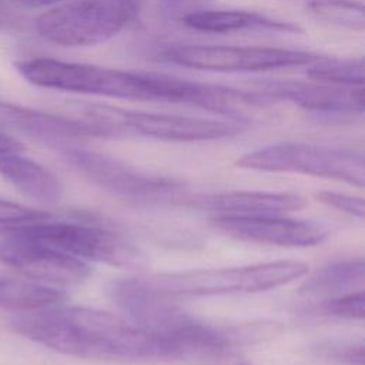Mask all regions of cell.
<instances>
[{
  "label": "cell",
  "mask_w": 365,
  "mask_h": 365,
  "mask_svg": "<svg viewBox=\"0 0 365 365\" xmlns=\"http://www.w3.org/2000/svg\"><path fill=\"white\" fill-rule=\"evenodd\" d=\"M10 327L64 355L100 361L181 358L178 349L127 318L86 307L48 305L17 312Z\"/></svg>",
  "instance_id": "1"
},
{
  "label": "cell",
  "mask_w": 365,
  "mask_h": 365,
  "mask_svg": "<svg viewBox=\"0 0 365 365\" xmlns=\"http://www.w3.org/2000/svg\"><path fill=\"white\" fill-rule=\"evenodd\" d=\"M261 91L274 100L291 101L319 114H362L365 107L364 86H335L314 80H269L262 84Z\"/></svg>",
  "instance_id": "13"
},
{
  "label": "cell",
  "mask_w": 365,
  "mask_h": 365,
  "mask_svg": "<svg viewBox=\"0 0 365 365\" xmlns=\"http://www.w3.org/2000/svg\"><path fill=\"white\" fill-rule=\"evenodd\" d=\"M364 259L349 258L332 262L317 269L299 287V294L315 298H334L341 294L362 288Z\"/></svg>",
  "instance_id": "18"
},
{
  "label": "cell",
  "mask_w": 365,
  "mask_h": 365,
  "mask_svg": "<svg viewBox=\"0 0 365 365\" xmlns=\"http://www.w3.org/2000/svg\"><path fill=\"white\" fill-rule=\"evenodd\" d=\"M81 117L106 128L113 137L134 133L165 141H211L230 138L242 131L238 121L130 111L108 106H88Z\"/></svg>",
  "instance_id": "9"
},
{
  "label": "cell",
  "mask_w": 365,
  "mask_h": 365,
  "mask_svg": "<svg viewBox=\"0 0 365 365\" xmlns=\"http://www.w3.org/2000/svg\"><path fill=\"white\" fill-rule=\"evenodd\" d=\"M61 155L91 184L130 202H182L187 197L178 181L148 174L106 154L61 145Z\"/></svg>",
  "instance_id": "8"
},
{
  "label": "cell",
  "mask_w": 365,
  "mask_h": 365,
  "mask_svg": "<svg viewBox=\"0 0 365 365\" xmlns=\"http://www.w3.org/2000/svg\"><path fill=\"white\" fill-rule=\"evenodd\" d=\"M307 272L305 262L279 259L245 267L163 272L143 278L154 289L168 297H205L264 292L298 279Z\"/></svg>",
  "instance_id": "4"
},
{
  "label": "cell",
  "mask_w": 365,
  "mask_h": 365,
  "mask_svg": "<svg viewBox=\"0 0 365 365\" xmlns=\"http://www.w3.org/2000/svg\"><path fill=\"white\" fill-rule=\"evenodd\" d=\"M212 225L237 240L279 247H312L324 241L327 231L314 222L284 215L211 217Z\"/></svg>",
  "instance_id": "12"
},
{
  "label": "cell",
  "mask_w": 365,
  "mask_h": 365,
  "mask_svg": "<svg viewBox=\"0 0 365 365\" xmlns=\"http://www.w3.org/2000/svg\"><path fill=\"white\" fill-rule=\"evenodd\" d=\"M135 13V0H67L38 14L34 29L47 43L86 47L115 37Z\"/></svg>",
  "instance_id": "5"
},
{
  "label": "cell",
  "mask_w": 365,
  "mask_h": 365,
  "mask_svg": "<svg viewBox=\"0 0 365 365\" xmlns=\"http://www.w3.org/2000/svg\"><path fill=\"white\" fill-rule=\"evenodd\" d=\"M308 10L329 24L362 31L365 29L364 4L359 0H311Z\"/></svg>",
  "instance_id": "21"
},
{
  "label": "cell",
  "mask_w": 365,
  "mask_h": 365,
  "mask_svg": "<svg viewBox=\"0 0 365 365\" xmlns=\"http://www.w3.org/2000/svg\"><path fill=\"white\" fill-rule=\"evenodd\" d=\"M14 67L27 83L56 91L178 104L182 96V78L161 73L118 70L51 57L19 60Z\"/></svg>",
  "instance_id": "3"
},
{
  "label": "cell",
  "mask_w": 365,
  "mask_h": 365,
  "mask_svg": "<svg viewBox=\"0 0 365 365\" xmlns=\"http://www.w3.org/2000/svg\"><path fill=\"white\" fill-rule=\"evenodd\" d=\"M315 197L322 204L332 207L341 212L359 218L364 217V200L361 197H354L349 194L335 191H319L315 194Z\"/></svg>",
  "instance_id": "25"
},
{
  "label": "cell",
  "mask_w": 365,
  "mask_h": 365,
  "mask_svg": "<svg viewBox=\"0 0 365 365\" xmlns=\"http://www.w3.org/2000/svg\"><path fill=\"white\" fill-rule=\"evenodd\" d=\"M197 0H160L161 9L167 14H181Z\"/></svg>",
  "instance_id": "28"
},
{
  "label": "cell",
  "mask_w": 365,
  "mask_h": 365,
  "mask_svg": "<svg viewBox=\"0 0 365 365\" xmlns=\"http://www.w3.org/2000/svg\"><path fill=\"white\" fill-rule=\"evenodd\" d=\"M181 21L195 31L214 34H227L242 30H272L285 33L299 31V27L292 23L271 19L257 11L234 9L190 10L181 16Z\"/></svg>",
  "instance_id": "17"
},
{
  "label": "cell",
  "mask_w": 365,
  "mask_h": 365,
  "mask_svg": "<svg viewBox=\"0 0 365 365\" xmlns=\"http://www.w3.org/2000/svg\"><path fill=\"white\" fill-rule=\"evenodd\" d=\"M50 217L48 212L46 211H38L29 208L26 205L6 201L0 198V225H19L41 218Z\"/></svg>",
  "instance_id": "24"
},
{
  "label": "cell",
  "mask_w": 365,
  "mask_h": 365,
  "mask_svg": "<svg viewBox=\"0 0 365 365\" xmlns=\"http://www.w3.org/2000/svg\"><path fill=\"white\" fill-rule=\"evenodd\" d=\"M307 76L314 81L335 86H364V60L322 57L308 66Z\"/></svg>",
  "instance_id": "20"
},
{
  "label": "cell",
  "mask_w": 365,
  "mask_h": 365,
  "mask_svg": "<svg viewBox=\"0 0 365 365\" xmlns=\"http://www.w3.org/2000/svg\"><path fill=\"white\" fill-rule=\"evenodd\" d=\"M182 202L188 207L208 211L212 217L285 215L305 205V200L298 194L244 190L187 195Z\"/></svg>",
  "instance_id": "15"
},
{
  "label": "cell",
  "mask_w": 365,
  "mask_h": 365,
  "mask_svg": "<svg viewBox=\"0 0 365 365\" xmlns=\"http://www.w3.org/2000/svg\"><path fill=\"white\" fill-rule=\"evenodd\" d=\"M0 131H19L47 143L106 138L104 131L81 117L41 111L20 104L0 101Z\"/></svg>",
  "instance_id": "14"
},
{
  "label": "cell",
  "mask_w": 365,
  "mask_h": 365,
  "mask_svg": "<svg viewBox=\"0 0 365 365\" xmlns=\"http://www.w3.org/2000/svg\"><path fill=\"white\" fill-rule=\"evenodd\" d=\"M0 262L27 279L58 287H73L86 281L90 267L86 261L60 252L13 230L0 240Z\"/></svg>",
  "instance_id": "11"
},
{
  "label": "cell",
  "mask_w": 365,
  "mask_h": 365,
  "mask_svg": "<svg viewBox=\"0 0 365 365\" xmlns=\"http://www.w3.org/2000/svg\"><path fill=\"white\" fill-rule=\"evenodd\" d=\"M240 168L269 173H299L355 187L365 184L364 155L328 145L307 143H278L244 154L235 163Z\"/></svg>",
  "instance_id": "7"
},
{
  "label": "cell",
  "mask_w": 365,
  "mask_h": 365,
  "mask_svg": "<svg viewBox=\"0 0 365 365\" xmlns=\"http://www.w3.org/2000/svg\"><path fill=\"white\" fill-rule=\"evenodd\" d=\"M0 175L26 197L43 204H56L63 197L60 180L44 165L21 151H0Z\"/></svg>",
  "instance_id": "16"
},
{
  "label": "cell",
  "mask_w": 365,
  "mask_h": 365,
  "mask_svg": "<svg viewBox=\"0 0 365 365\" xmlns=\"http://www.w3.org/2000/svg\"><path fill=\"white\" fill-rule=\"evenodd\" d=\"M23 144L17 138L0 131V151H23Z\"/></svg>",
  "instance_id": "29"
},
{
  "label": "cell",
  "mask_w": 365,
  "mask_h": 365,
  "mask_svg": "<svg viewBox=\"0 0 365 365\" xmlns=\"http://www.w3.org/2000/svg\"><path fill=\"white\" fill-rule=\"evenodd\" d=\"M364 289L349 291L334 298L324 299L318 311L324 315L341 318V319H362L365 315L364 309Z\"/></svg>",
  "instance_id": "22"
},
{
  "label": "cell",
  "mask_w": 365,
  "mask_h": 365,
  "mask_svg": "<svg viewBox=\"0 0 365 365\" xmlns=\"http://www.w3.org/2000/svg\"><path fill=\"white\" fill-rule=\"evenodd\" d=\"M318 356L339 365H364L362 344H349L341 341H327L317 345Z\"/></svg>",
  "instance_id": "23"
},
{
  "label": "cell",
  "mask_w": 365,
  "mask_h": 365,
  "mask_svg": "<svg viewBox=\"0 0 365 365\" xmlns=\"http://www.w3.org/2000/svg\"><path fill=\"white\" fill-rule=\"evenodd\" d=\"M4 1L13 6L14 9H38V7L56 6L67 0H4Z\"/></svg>",
  "instance_id": "27"
},
{
  "label": "cell",
  "mask_w": 365,
  "mask_h": 365,
  "mask_svg": "<svg viewBox=\"0 0 365 365\" xmlns=\"http://www.w3.org/2000/svg\"><path fill=\"white\" fill-rule=\"evenodd\" d=\"M107 294L130 322L173 344L181 356H221L235 348L231 325H212L184 312L143 277L115 279Z\"/></svg>",
  "instance_id": "2"
},
{
  "label": "cell",
  "mask_w": 365,
  "mask_h": 365,
  "mask_svg": "<svg viewBox=\"0 0 365 365\" xmlns=\"http://www.w3.org/2000/svg\"><path fill=\"white\" fill-rule=\"evenodd\" d=\"M21 23L20 16L17 14V9L0 0V31L16 29Z\"/></svg>",
  "instance_id": "26"
},
{
  "label": "cell",
  "mask_w": 365,
  "mask_h": 365,
  "mask_svg": "<svg viewBox=\"0 0 365 365\" xmlns=\"http://www.w3.org/2000/svg\"><path fill=\"white\" fill-rule=\"evenodd\" d=\"M66 299L63 291L31 279L0 277V308L14 312L38 309Z\"/></svg>",
  "instance_id": "19"
},
{
  "label": "cell",
  "mask_w": 365,
  "mask_h": 365,
  "mask_svg": "<svg viewBox=\"0 0 365 365\" xmlns=\"http://www.w3.org/2000/svg\"><path fill=\"white\" fill-rule=\"evenodd\" d=\"M27 238L41 242L81 261H96L120 268H137L145 264V255L115 232L80 221L47 218L13 225Z\"/></svg>",
  "instance_id": "6"
},
{
  "label": "cell",
  "mask_w": 365,
  "mask_h": 365,
  "mask_svg": "<svg viewBox=\"0 0 365 365\" xmlns=\"http://www.w3.org/2000/svg\"><path fill=\"white\" fill-rule=\"evenodd\" d=\"M163 60L181 67L217 73H257L309 66L322 56L294 48L220 44H178L161 53Z\"/></svg>",
  "instance_id": "10"
}]
</instances>
